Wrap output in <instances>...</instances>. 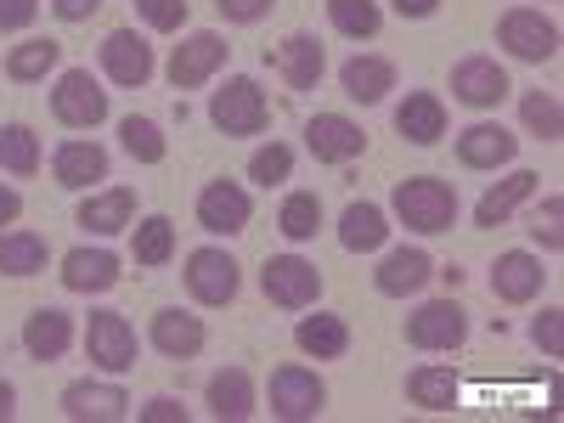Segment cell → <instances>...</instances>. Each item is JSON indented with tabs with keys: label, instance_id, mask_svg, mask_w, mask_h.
Wrapping results in <instances>:
<instances>
[{
	"label": "cell",
	"instance_id": "1",
	"mask_svg": "<svg viewBox=\"0 0 564 423\" xmlns=\"http://www.w3.org/2000/svg\"><path fill=\"white\" fill-rule=\"evenodd\" d=\"M390 209L417 238H441V231L457 226V186L441 175H406V181H395Z\"/></svg>",
	"mask_w": 564,
	"mask_h": 423
},
{
	"label": "cell",
	"instance_id": "2",
	"mask_svg": "<svg viewBox=\"0 0 564 423\" xmlns=\"http://www.w3.org/2000/svg\"><path fill=\"white\" fill-rule=\"evenodd\" d=\"M209 124L220 135H260L271 124V102L265 90L249 79V74H231L215 97H209Z\"/></svg>",
	"mask_w": 564,
	"mask_h": 423
},
{
	"label": "cell",
	"instance_id": "3",
	"mask_svg": "<svg viewBox=\"0 0 564 423\" xmlns=\"http://www.w3.org/2000/svg\"><path fill=\"white\" fill-rule=\"evenodd\" d=\"M497 45L513 63H553L558 57V23L542 18L536 7H513L497 18Z\"/></svg>",
	"mask_w": 564,
	"mask_h": 423
},
{
	"label": "cell",
	"instance_id": "4",
	"mask_svg": "<svg viewBox=\"0 0 564 423\" xmlns=\"http://www.w3.org/2000/svg\"><path fill=\"white\" fill-rule=\"evenodd\" d=\"M52 113H57V124H68V130H97V124L108 119V90H102V79L90 74V68H63L57 85H52Z\"/></svg>",
	"mask_w": 564,
	"mask_h": 423
},
{
	"label": "cell",
	"instance_id": "5",
	"mask_svg": "<svg viewBox=\"0 0 564 423\" xmlns=\"http://www.w3.org/2000/svg\"><path fill=\"white\" fill-rule=\"evenodd\" d=\"M260 294L282 311H311L322 300V271L300 254H271L260 265Z\"/></svg>",
	"mask_w": 564,
	"mask_h": 423
},
{
	"label": "cell",
	"instance_id": "6",
	"mask_svg": "<svg viewBox=\"0 0 564 423\" xmlns=\"http://www.w3.org/2000/svg\"><path fill=\"white\" fill-rule=\"evenodd\" d=\"M226 57H231L226 34H215V29H193V34H186L175 52H170L164 74H170L175 90H198V85H209V79L226 68Z\"/></svg>",
	"mask_w": 564,
	"mask_h": 423
},
{
	"label": "cell",
	"instance_id": "7",
	"mask_svg": "<svg viewBox=\"0 0 564 423\" xmlns=\"http://www.w3.org/2000/svg\"><path fill=\"white\" fill-rule=\"evenodd\" d=\"M265 395H271V417H282V423H311V417H322V406H327L322 372H311V367H300V361L276 367Z\"/></svg>",
	"mask_w": 564,
	"mask_h": 423
},
{
	"label": "cell",
	"instance_id": "8",
	"mask_svg": "<svg viewBox=\"0 0 564 423\" xmlns=\"http://www.w3.org/2000/svg\"><path fill=\"white\" fill-rule=\"evenodd\" d=\"M181 276H186V294H193L198 305H231L238 289H243V271L226 249H193Z\"/></svg>",
	"mask_w": 564,
	"mask_h": 423
},
{
	"label": "cell",
	"instance_id": "9",
	"mask_svg": "<svg viewBox=\"0 0 564 423\" xmlns=\"http://www.w3.org/2000/svg\"><path fill=\"white\" fill-rule=\"evenodd\" d=\"M468 339V311L457 300H430L406 316V345L412 350H457Z\"/></svg>",
	"mask_w": 564,
	"mask_h": 423
},
{
	"label": "cell",
	"instance_id": "10",
	"mask_svg": "<svg viewBox=\"0 0 564 423\" xmlns=\"http://www.w3.org/2000/svg\"><path fill=\"white\" fill-rule=\"evenodd\" d=\"M249 220H254V198L238 181L220 175L198 193V226L209 231V238H238V231H249Z\"/></svg>",
	"mask_w": 564,
	"mask_h": 423
},
{
	"label": "cell",
	"instance_id": "11",
	"mask_svg": "<svg viewBox=\"0 0 564 423\" xmlns=\"http://www.w3.org/2000/svg\"><path fill=\"white\" fill-rule=\"evenodd\" d=\"M97 57H102V74H108L113 85H124V90H141V85L153 79V68H159L148 34H135V29H113V34L102 40Z\"/></svg>",
	"mask_w": 564,
	"mask_h": 423
},
{
	"label": "cell",
	"instance_id": "12",
	"mask_svg": "<svg viewBox=\"0 0 564 423\" xmlns=\"http://www.w3.org/2000/svg\"><path fill=\"white\" fill-rule=\"evenodd\" d=\"M85 356L102 372H130L135 367V327L119 311H90L85 322Z\"/></svg>",
	"mask_w": 564,
	"mask_h": 423
},
{
	"label": "cell",
	"instance_id": "13",
	"mask_svg": "<svg viewBox=\"0 0 564 423\" xmlns=\"http://www.w3.org/2000/svg\"><path fill=\"white\" fill-rule=\"evenodd\" d=\"M508 68L497 63V57H463L457 68H452V97L463 102V108H475V113H486V108H502L508 102Z\"/></svg>",
	"mask_w": 564,
	"mask_h": 423
},
{
	"label": "cell",
	"instance_id": "14",
	"mask_svg": "<svg viewBox=\"0 0 564 423\" xmlns=\"http://www.w3.org/2000/svg\"><path fill=\"white\" fill-rule=\"evenodd\" d=\"M305 148L316 164H350L367 153V130L350 119V113H316L305 124Z\"/></svg>",
	"mask_w": 564,
	"mask_h": 423
},
{
	"label": "cell",
	"instance_id": "15",
	"mask_svg": "<svg viewBox=\"0 0 564 423\" xmlns=\"http://www.w3.org/2000/svg\"><path fill=\"white\" fill-rule=\"evenodd\" d=\"M148 339H153V350L170 356V361H193V356L209 345V327H204V316H193V311L164 305V311H153Z\"/></svg>",
	"mask_w": 564,
	"mask_h": 423
},
{
	"label": "cell",
	"instance_id": "16",
	"mask_svg": "<svg viewBox=\"0 0 564 423\" xmlns=\"http://www.w3.org/2000/svg\"><path fill=\"white\" fill-rule=\"evenodd\" d=\"M57 406H63V417H74V423H119V417L130 412V395H124L119 384L74 379V384L57 395Z\"/></svg>",
	"mask_w": 564,
	"mask_h": 423
},
{
	"label": "cell",
	"instance_id": "17",
	"mask_svg": "<svg viewBox=\"0 0 564 423\" xmlns=\"http://www.w3.org/2000/svg\"><path fill=\"white\" fill-rule=\"evenodd\" d=\"M542 282H547V271H542V260H536L531 249H508V254H497V265H491V294H497L502 305H531V300L542 294Z\"/></svg>",
	"mask_w": 564,
	"mask_h": 423
},
{
	"label": "cell",
	"instance_id": "18",
	"mask_svg": "<svg viewBox=\"0 0 564 423\" xmlns=\"http://www.w3.org/2000/svg\"><path fill=\"white\" fill-rule=\"evenodd\" d=\"M513 153H520V135L502 130V124H491V119L468 124V130L457 135V164H463V170H502V164H513Z\"/></svg>",
	"mask_w": 564,
	"mask_h": 423
},
{
	"label": "cell",
	"instance_id": "19",
	"mask_svg": "<svg viewBox=\"0 0 564 423\" xmlns=\"http://www.w3.org/2000/svg\"><path fill=\"white\" fill-rule=\"evenodd\" d=\"M265 63L289 79L294 90H316L322 74H327V52H322V40L316 34H289L276 45V52H265Z\"/></svg>",
	"mask_w": 564,
	"mask_h": 423
},
{
	"label": "cell",
	"instance_id": "20",
	"mask_svg": "<svg viewBox=\"0 0 564 423\" xmlns=\"http://www.w3.org/2000/svg\"><path fill=\"white\" fill-rule=\"evenodd\" d=\"M52 175H57L63 193H85V186L108 181V148H97V141L74 135V141H63V148L52 153Z\"/></svg>",
	"mask_w": 564,
	"mask_h": 423
},
{
	"label": "cell",
	"instance_id": "21",
	"mask_svg": "<svg viewBox=\"0 0 564 423\" xmlns=\"http://www.w3.org/2000/svg\"><path fill=\"white\" fill-rule=\"evenodd\" d=\"M113 282H119V254H113V249L79 243V249L63 254V289H68V294H108Z\"/></svg>",
	"mask_w": 564,
	"mask_h": 423
},
{
	"label": "cell",
	"instance_id": "22",
	"mask_svg": "<svg viewBox=\"0 0 564 423\" xmlns=\"http://www.w3.org/2000/svg\"><path fill=\"white\" fill-rule=\"evenodd\" d=\"M430 276H435V260L423 254V249H390V254L379 260V271H372V289H379L384 300H406V294H417Z\"/></svg>",
	"mask_w": 564,
	"mask_h": 423
},
{
	"label": "cell",
	"instance_id": "23",
	"mask_svg": "<svg viewBox=\"0 0 564 423\" xmlns=\"http://www.w3.org/2000/svg\"><path fill=\"white\" fill-rule=\"evenodd\" d=\"M74 345V316L63 305H40L29 322H23V350L34 361H63Z\"/></svg>",
	"mask_w": 564,
	"mask_h": 423
},
{
	"label": "cell",
	"instance_id": "24",
	"mask_svg": "<svg viewBox=\"0 0 564 423\" xmlns=\"http://www.w3.org/2000/svg\"><path fill=\"white\" fill-rule=\"evenodd\" d=\"M339 85H345V97L372 108V102H384L390 90H395V63L390 57H372V52H356L345 68H339Z\"/></svg>",
	"mask_w": 564,
	"mask_h": 423
},
{
	"label": "cell",
	"instance_id": "25",
	"mask_svg": "<svg viewBox=\"0 0 564 423\" xmlns=\"http://www.w3.org/2000/svg\"><path fill=\"white\" fill-rule=\"evenodd\" d=\"M204 401H209V412H215L220 423H243V417L260 412L254 379H249L243 367H220L215 379H209V390H204Z\"/></svg>",
	"mask_w": 564,
	"mask_h": 423
},
{
	"label": "cell",
	"instance_id": "26",
	"mask_svg": "<svg viewBox=\"0 0 564 423\" xmlns=\"http://www.w3.org/2000/svg\"><path fill=\"white\" fill-rule=\"evenodd\" d=\"M395 130L412 141V148H435L446 135V102L435 90H406V102L395 108Z\"/></svg>",
	"mask_w": 564,
	"mask_h": 423
},
{
	"label": "cell",
	"instance_id": "27",
	"mask_svg": "<svg viewBox=\"0 0 564 423\" xmlns=\"http://www.w3.org/2000/svg\"><path fill=\"white\" fill-rule=\"evenodd\" d=\"M536 186H542L536 170H513V175H502L491 193L475 204V226H502V220H513V209L536 198Z\"/></svg>",
	"mask_w": 564,
	"mask_h": 423
},
{
	"label": "cell",
	"instance_id": "28",
	"mask_svg": "<svg viewBox=\"0 0 564 423\" xmlns=\"http://www.w3.org/2000/svg\"><path fill=\"white\" fill-rule=\"evenodd\" d=\"M79 226L97 231V238H113V231H130L135 226V193L130 186H108V193H90L79 204Z\"/></svg>",
	"mask_w": 564,
	"mask_h": 423
},
{
	"label": "cell",
	"instance_id": "29",
	"mask_svg": "<svg viewBox=\"0 0 564 423\" xmlns=\"http://www.w3.org/2000/svg\"><path fill=\"white\" fill-rule=\"evenodd\" d=\"M457 395H463V384H457V372L446 361H423V367L406 372V401L423 406V412H452Z\"/></svg>",
	"mask_w": 564,
	"mask_h": 423
},
{
	"label": "cell",
	"instance_id": "30",
	"mask_svg": "<svg viewBox=\"0 0 564 423\" xmlns=\"http://www.w3.org/2000/svg\"><path fill=\"white\" fill-rule=\"evenodd\" d=\"M294 345H300L305 356H316V361H339V356L350 350V322H345V316H334V311L300 316V327H294Z\"/></svg>",
	"mask_w": 564,
	"mask_h": 423
},
{
	"label": "cell",
	"instance_id": "31",
	"mask_svg": "<svg viewBox=\"0 0 564 423\" xmlns=\"http://www.w3.org/2000/svg\"><path fill=\"white\" fill-rule=\"evenodd\" d=\"M384 238H390V215H384L379 204H367V198L345 204V215H339V243H345L350 254L384 249Z\"/></svg>",
	"mask_w": 564,
	"mask_h": 423
},
{
	"label": "cell",
	"instance_id": "32",
	"mask_svg": "<svg viewBox=\"0 0 564 423\" xmlns=\"http://www.w3.org/2000/svg\"><path fill=\"white\" fill-rule=\"evenodd\" d=\"M52 249H45L40 231H0V276H34L45 271Z\"/></svg>",
	"mask_w": 564,
	"mask_h": 423
},
{
	"label": "cell",
	"instance_id": "33",
	"mask_svg": "<svg viewBox=\"0 0 564 423\" xmlns=\"http://www.w3.org/2000/svg\"><path fill=\"white\" fill-rule=\"evenodd\" d=\"M130 254H135V265H170L175 260V220L148 215L141 226H130Z\"/></svg>",
	"mask_w": 564,
	"mask_h": 423
},
{
	"label": "cell",
	"instance_id": "34",
	"mask_svg": "<svg viewBox=\"0 0 564 423\" xmlns=\"http://www.w3.org/2000/svg\"><path fill=\"white\" fill-rule=\"evenodd\" d=\"M57 63H63V45H57V40H23V45H12V52H7V74H12L18 85L45 79Z\"/></svg>",
	"mask_w": 564,
	"mask_h": 423
},
{
	"label": "cell",
	"instance_id": "35",
	"mask_svg": "<svg viewBox=\"0 0 564 423\" xmlns=\"http://www.w3.org/2000/svg\"><path fill=\"white\" fill-rule=\"evenodd\" d=\"M276 231L289 243H311L316 231H322V198L316 193H289V198H282V209H276Z\"/></svg>",
	"mask_w": 564,
	"mask_h": 423
},
{
	"label": "cell",
	"instance_id": "36",
	"mask_svg": "<svg viewBox=\"0 0 564 423\" xmlns=\"http://www.w3.org/2000/svg\"><path fill=\"white\" fill-rule=\"evenodd\" d=\"M119 148H124L135 164H164V159H170V141H164V130H159L153 119H141V113L119 119Z\"/></svg>",
	"mask_w": 564,
	"mask_h": 423
},
{
	"label": "cell",
	"instance_id": "37",
	"mask_svg": "<svg viewBox=\"0 0 564 423\" xmlns=\"http://www.w3.org/2000/svg\"><path fill=\"white\" fill-rule=\"evenodd\" d=\"M0 170L29 181L40 170V135L29 124H0Z\"/></svg>",
	"mask_w": 564,
	"mask_h": 423
},
{
	"label": "cell",
	"instance_id": "38",
	"mask_svg": "<svg viewBox=\"0 0 564 423\" xmlns=\"http://www.w3.org/2000/svg\"><path fill=\"white\" fill-rule=\"evenodd\" d=\"M327 23L345 40H372L384 29V12H379V0H327Z\"/></svg>",
	"mask_w": 564,
	"mask_h": 423
},
{
	"label": "cell",
	"instance_id": "39",
	"mask_svg": "<svg viewBox=\"0 0 564 423\" xmlns=\"http://www.w3.org/2000/svg\"><path fill=\"white\" fill-rule=\"evenodd\" d=\"M520 119H525V130L536 141H558L564 135V108H558L553 90H525V97H520Z\"/></svg>",
	"mask_w": 564,
	"mask_h": 423
},
{
	"label": "cell",
	"instance_id": "40",
	"mask_svg": "<svg viewBox=\"0 0 564 423\" xmlns=\"http://www.w3.org/2000/svg\"><path fill=\"white\" fill-rule=\"evenodd\" d=\"M289 175H294V148H282V141H271V148H260L249 159V181H260V186H276Z\"/></svg>",
	"mask_w": 564,
	"mask_h": 423
},
{
	"label": "cell",
	"instance_id": "41",
	"mask_svg": "<svg viewBox=\"0 0 564 423\" xmlns=\"http://www.w3.org/2000/svg\"><path fill=\"white\" fill-rule=\"evenodd\" d=\"M531 238L547 249V254H558L564 249V198L553 193V198H542V209L531 215Z\"/></svg>",
	"mask_w": 564,
	"mask_h": 423
},
{
	"label": "cell",
	"instance_id": "42",
	"mask_svg": "<svg viewBox=\"0 0 564 423\" xmlns=\"http://www.w3.org/2000/svg\"><path fill=\"white\" fill-rule=\"evenodd\" d=\"M135 12H141V23L159 29V34L186 29V0H135Z\"/></svg>",
	"mask_w": 564,
	"mask_h": 423
},
{
	"label": "cell",
	"instance_id": "43",
	"mask_svg": "<svg viewBox=\"0 0 564 423\" xmlns=\"http://www.w3.org/2000/svg\"><path fill=\"white\" fill-rule=\"evenodd\" d=\"M531 345H536L542 356H564V311H558V305H547V311L531 322Z\"/></svg>",
	"mask_w": 564,
	"mask_h": 423
},
{
	"label": "cell",
	"instance_id": "44",
	"mask_svg": "<svg viewBox=\"0 0 564 423\" xmlns=\"http://www.w3.org/2000/svg\"><path fill=\"white\" fill-rule=\"evenodd\" d=\"M40 18V0H0V34H23Z\"/></svg>",
	"mask_w": 564,
	"mask_h": 423
},
{
	"label": "cell",
	"instance_id": "45",
	"mask_svg": "<svg viewBox=\"0 0 564 423\" xmlns=\"http://www.w3.org/2000/svg\"><path fill=\"white\" fill-rule=\"evenodd\" d=\"M215 7L226 23H260V18H271L276 0H215Z\"/></svg>",
	"mask_w": 564,
	"mask_h": 423
},
{
	"label": "cell",
	"instance_id": "46",
	"mask_svg": "<svg viewBox=\"0 0 564 423\" xmlns=\"http://www.w3.org/2000/svg\"><path fill=\"white\" fill-rule=\"evenodd\" d=\"M141 423H186V406L175 395H153L148 406H141Z\"/></svg>",
	"mask_w": 564,
	"mask_h": 423
},
{
	"label": "cell",
	"instance_id": "47",
	"mask_svg": "<svg viewBox=\"0 0 564 423\" xmlns=\"http://www.w3.org/2000/svg\"><path fill=\"white\" fill-rule=\"evenodd\" d=\"M45 7H52L63 23H90V18L102 12V0H45Z\"/></svg>",
	"mask_w": 564,
	"mask_h": 423
},
{
	"label": "cell",
	"instance_id": "48",
	"mask_svg": "<svg viewBox=\"0 0 564 423\" xmlns=\"http://www.w3.org/2000/svg\"><path fill=\"white\" fill-rule=\"evenodd\" d=\"M390 7H395V18H412L417 23V18H435L441 0H390Z\"/></svg>",
	"mask_w": 564,
	"mask_h": 423
},
{
	"label": "cell",
	"instance_id": "49",
	"mask_svg": "<svg viewBox=\"0 0 564 423\" xmlns=\"http://www.w3.org/2000/svg\"><path fill=\"white\" fill-rule=\"evenodd\" d=\"M18 215H23V198L12 193V186H0V226H12Z\"/></svg>",
	"mask_w": 564,
	"mask_h": 423
},
{
	"label": "cell",
	"instance_id": "50",
	"mask_svg": "<svg viewBox=\"0 0 564 423\" xmlns=\"http://www.w3.org/2000/svg\"><path fill=\"white\" fill-rule=\"evenodd\" d=\"M7 417H18V390L0 379V423H7Z\"/></svg>",
	"mask_w": 564,
	"mask_h": 423
}]
</instances>
